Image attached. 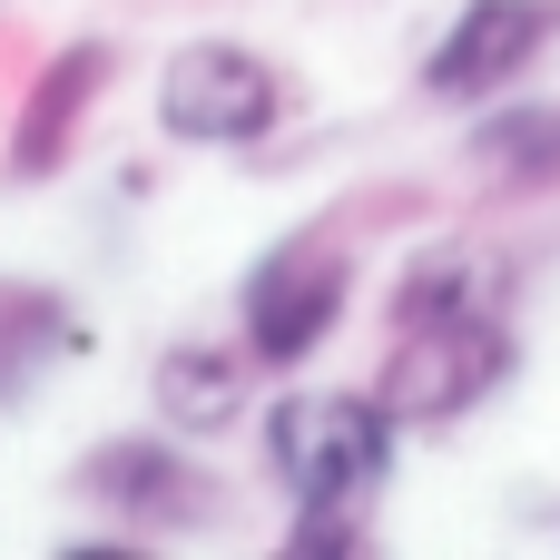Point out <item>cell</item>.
<instances>
[{
	"instance_id": "1",
	"label": "cell",
	"mask_w": 560,
	"mask_h": 560,
	"mask_svg": "<svg viewBox=\"0 0 560 560\" xmlns=\"http://www.w3.org/2000/svg\"><path fill=\"white\" fill-rule=\"evenodd\" d=\"M394 413L374 394H345V384H315V394H285L266 413V472L295 492V512H364L394 472Z\"/></svg>"
},
{
	"instance_id": "2",
	"label": "cell",
	"mask_w": 560,
	"mask_h": 560,
	"mask_svg": "<svg viewBox=\"0 0 560 560\" xmlns=\"http://www.w3.org/2000/svg\"><path fill=\"white\" fill-rule=\"evenodd\" d=\"M502 374H512L502 315H394L374 404H384L394 423H453V413H472Z\"/></svg>"
},
{
	"instance_id": "3",
	"label": "cell",
	"mask_w": 560,
	"mask_h": 560,
	"mask_svg": "<svg viewBox=\"0 0 560 560\" xmlns=\"http://www.w3.org/2000/svg\"><path fill=\"white\" fill-rule=\"evenodd\" d=\"M285 118V79L236 39H187L158 69V128L187 148H256Z\"/></svg>"
},
{
	"instance_id": "4",
	"label": "cell",
	"mask_w": 560,
	"mask_h": 560,
	"mask_svg": "<svg viewBox=\"0 0 560 560\" xmlns=\"http://www.w3.org/2000/svg\"><path fill=\"white\" fill-rule=\"evenodd\" d=\"M345 285H354L345 246H325V236H285V246H266V256H256V276H246V295H236L246 354H256V364H276V374H285V364H305V354L335 335Z\"/></svg>"
},
{
	"instance_id": "5",
	"label": "cell",
	"mask_w": 560,
	"mask_h": 560,
	"mask_svg": "<svg viewBox=\"0 0 560 560\" xmlns=\"http://www.w3.org/2000/svg\"><path fill=\"white\" fill-rule=\"evenodd\" d=\"M551 39H560V0H463L453 30L423 49V89H433V98H492V89H512Z\"/></svg>"
},
{
	"instance_id": "6",
	"label": "cell",
	"mask_w": 560,
	"mask_h": 560,
	"mask_svg": "<svg viewBox=\"0 0 560 560\" xmlns=\"http://www.w3.org/2000/svg\"><path fill=\"white\" fill-rule=\"evenodd\" d=\"M79 492H89L98 512H118L128 532H197V522L217 512V482H207L177 443H158V433L98 443V453L79 463Z\"/></svg>"
},
{
	"instance_id": "7",
	"label": "cell",
	"mask_w": 560,
	"mask_h": 560,
	"mask_svg": "<svg viewBox=\"0 0 560 560\" xmlns=\"http://www.w3.org/2000/svg\"><path fill=\"white\" fill-rule=\"evenodd\" d=\"M108 69H118V49H108V39H79V49H59V59L30 79V98H20V118H10V148H0V167H10L20 187H39V177L69 167V148H79V128H89Z\"/></svg>"
},
{
	"instance_id": "8",
	"label": "cell",
	"mask_w": 560,
	"mask_h": 560,
	"mask_svg": "<svg viewBox=\"0 0 560 560\" xmlns=\"http://www.w3.org/2000/svg\"><path fill=\"white\" fill-rule=\"evenodd\" d=\"M246 364L256 354H226V345H167L148 394H158V423L167 433H226L246 413Z\"/></svg>"
},
{
	"instance_id": "9",
	"label": "cell",
	"mask_w": 560,
	"mask_h": 560,
	"mask_svg": "<svg viewBox=\"0 0 560 560\" xmlns=\"http://www.w3.org/2000/svg\"><path fill=\"white\" fill-rule=\"evenodd\" d=\"M69 345H89V325L69 315V295H49V285H0V404H20Z\"/></svg>"
},
{
	"instance_id": "10",
	"label": "cell",
	"mask_w": 560,
	"mask_h": 560,
	"mask_svg": "<svg viewBox=\"0 0 560 560\" xmlns=\"http://www.w3.org/2000/svg\"><path fill=\"white\" fill-rule=\"evenodd\" d=\"M472 167L512 197H551L560 187V108H502L472 128Z\"/></svg>"
},
{
	"instance_id": "11",
	"label": "cell",
	"mask_w": 560,
	"mask_h": 560,
	"mask_svg": "<svg viewBox=\"0 0 560 560\" xmlns=\"http://www.w3.org/2000/svg\"><path fill=\"white\" fill-rule=\"evenodd\" d=\"M502 305H512V276L472 246H443L394 285V315H502Z\"/></svg>"
},
{
	"instance_id": "12",
	"label": "cell",
	"mask_w": 560,
	"mask_h": 560,
	"mask_svg": "<svg viewBox=\"0 0 560 560\" xmlns=\"http://www.w3.org/2000/svg\"><path fill=\"white\" fill-rule=\"evenodd\" d=\"M285 551H295V560H354V551H364V532H354V512H305V522L285 532Z\"/></svg>"
}]
</instances>
